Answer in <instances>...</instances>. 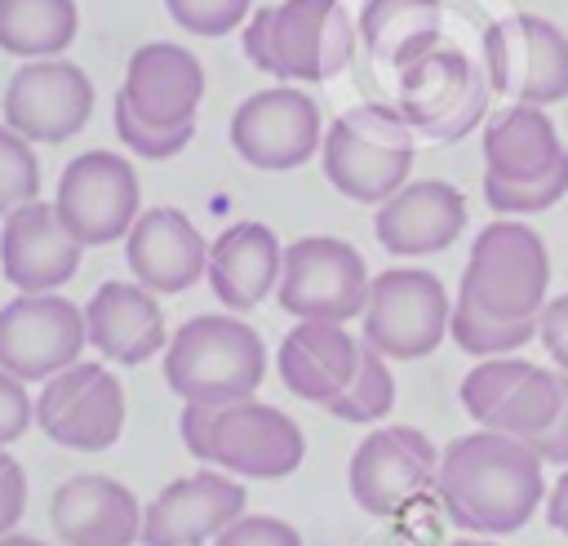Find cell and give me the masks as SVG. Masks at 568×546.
<instances>
[{"label": "cell", "instance_id": "obj_1", "mask_svg": "<svg viewBox=\"0 0 568 546\" xmlns=\"http://www.w3.org/2000/svg\"><path fill=\"white\" fill-rule=\"evenodd\" d=\"M435 493L462 533H519L546 506V462L524 439L479 426L439 453Z\"/></svg>", "mask_w": 568, "mask_h": 546}, {"label": "cell", "instance_id": "obj_2", "mask_svg": "<svg viewBox=\"0 0 568 546\" xmlns=\"http://www.w3.org/2000/svg\"><path fill=\"white\" fill-rule=\"evenodd\" d=\"M262 377H266L262 333L235 311L195 315L164 346V382L182 404L253 400Z\"/></svg>", "mask_w": 568, "mask_h": 546}, {"label": "cell", "instance_id": "obj_3", "mask_svg": "<svg viewBox=\"0 0 568 546\" xmlns=\"http://www.w3.org/2000/svg\"><path fill=\"white\" fill-rule=\"evenodd\" d=\"M182 444L191 457L248 479H284L306 457L302 426L262 400L235 404H186Z\"/></svg>", "mask_w": 568, "mask_h": 546}, {"label": "cell", "instance_id": "obj_4", "mask_svg": "<svg viewBox=\"0 0 568 546\" xmlns=\"http://www.w3.org/2000/svg\"><path fill=\"white\" fill-rule=\"evenodd\" d=\"M359 27L342 0H284L253 9L244 27V58L284 84H320L346 71Z\"/></svg>", "mask_w": 568, "mask_h": 546}, {"label": "cell", "instance_id": "obj_5", "mask_svg": "<svg viewBox=\"0 0 568 546\" xmlns=\"http://www.w3.org/2000/svg\"><path fill=\"white\" fill-rule=\"evenodd\" d=\"M546 293H550L546 240L519 218H497L479 226L457 284V302L475 306L488 320L524 324L541 315V306L550 302Z\"/></svg>", "mask_w": 568, "mask_h": 546}, {"label": "cell", "instance_id": "obj_6", "mask_svg": "<svg viewBox=\"0 0 568 546\" xmlns=\"http://www.w3.org/2000/svg\"><path fill=\"white\" fill-rule=\"evenodd\" d=\"M417 133L386 102H359L324 129V178L355 204H386L408 186Z\"/></svg>", "mask_w": 568, "mask_h": 546}, {"label": "cell", "instance_id": "obj_7", "mask_svg": "<svg viewBox=\"0 0 568 546\" xmlns=\"http://www.w3.org/2000/svg\"><path fill=\"white\" fill-rule=\"evenodd\" d=\"M488 71L457 44L439 40L430 53L399 71V115L426 142H457L488 115Z\"/></svg>", "mask_w": 568, "mask_h": 546}, {"label": "cell", "instance_id": "obj_8", "mask_svg": "<svg viewBox=\"0 0 568 546\" xmlns=\"http://www.w3.org/2000/svg\"><path fill=\"white\" fill-rule=\"evenodd\" d=\"M453 320V297L435 271L422 266H390L373 275L359 328L377 355L386 360H422L430 355Z\"/></svg>", "mask_w": 568, "mask_h": 546}, {"label": "cell", "instance_id": "obj_9", "mask_svg": "<svg viewBox=\"0 0 568 546\" xmlns=\"http://www.w3.org/2000/svg\"><path fill=\"white\" fill-rule=\"evenodd\" d=\"M373 275L355 244L337 235H297L284 244V271H280V306L293 320H324L346 324L364 315Z\"/></svg>", "mask_w": 568, "mask_h": 546}, {"label": "cell", "instance_id": "obj_10", "mask_svg": "<svg viewBox=\"0 0 568 546\" xmlns=\"http://www.w3.org/2000/svg\"><path fill=\"white\" fill-rule=\"evenodd\" d=\"M484 71L493 93L524 107L568 102V31L541 13H510L484 31Z\"/></svg>", "mask_w": 568, "mask_h": 546}, {"label": "cell", "instance_id": "obj_11", "mask_svg": "<svg viewBox=\"0 0 568 546\" xmlns=\"http://www.w3.org/2000/svg\"><path fill=\"white\" fill-rule=\"evenodd\" d=\"M36 426L71 453L111 448L124 431L120 377L98 360H80L71 368L53 373L36 395Z\"/></svg>", "mask_w": 568, "mask_h": 546}, {"label": "cell", "instance_id": "obj_12", "mask_svg": "<svg viewBox=\"0 0 568 546\" xmlns=\"http://www.w3.org/2000/svg\"><path fill=\"white\" fill-rule=\"evenodd\" d=\"M53 209L62 218V226L89 249V244H111L124 240L133 231V222L142 218V191H138V173L124 155L115 151H84L75 155L62 178H58V195Z\"/></svg>", "mask_w": 568, "mask_h": 546}, {"label": "cell", "instance_id": "obj_13", "mask_svg": "<svg viewBox=\"0 0 568 546\" xmlns=\"http://www.w3.org/2000/svg\"><path fill=\"white\" fill-rule=\"evenodd\" d=\"M231 146L244 164L266 173L302 169L324 146L315 98L297 84H271L248 93L231 115Z\"/></svg>", "mask_w": 568, "mask_h": 546}, {"label": "cell", "instance_id": "obj_14", "mask_svg": "<svg viewBox=\"0 0 568 546\" xmlns=\"http://www.w3.org/2000/svg\"><path fill=\"white\" fill-rule=\"evenodd\" d=\"M439 475V448L417 426H377L359 439L351 453V497L359 510L386 519L399 515L408 502H417L426 488H435Z\"/></svg>", "mask_w": 568, "mask_h": 546}, {"label": "cell", "instance_id": "obj_15", "mask_svg": "<svg viewBox=\"0 0 568 546\" xmlns=\"http://www.w3.org/2000/svg\"><path fill=\"white\" fill-rule=\"evenodd\" d=\"M84 346V306H71L58 293H18L0 306V368L22 382H49L53 373L80 364Z\"/></svg>", "mask_w": 568, "mask_h": 546}, {"label": "cell", "instance_id": "obj_16", "mask_svg": "<svg viewBox=\"0 0 568 546\" xmlns=\"http://www.w3.org/2000/svg\"><path fill=\"white\" fill-rule=\"evenodd\" d=\"M93 115V80L67 58L22 62L4 89V124L27 142H67Z\"/></svg>", "mask_w": 568, "mask_h": 546}, {"label": "cell", "instance_id": "obj_17", "mask_svg": "<svg viewBox=\"0 0 568 546\" xmlns=\"http://www.w3.org/2000/svg\"><path fill=\"white\" fill-rule=\"evenodd\" d=\"M244 515V484L222 471H195L164 484L142 510V546H204Z\"/></svg>", "mask_w": 568, "mask_h": 546}, {"label": "cell", "instance_id": "obj_18", "mask_svg": "<svg viewBox=\"0 0 568 546\" xmlns=\"http://www.w3.org/2000/svg\"><path fill=\"white\" fill-rule=\"evenodd\" d=\"M80 240L62 226L53 200L13 209L0 226V275L18 293H53L80 271Z\"/></svg>", "mask_w": 568, "mask_h": 546}, {"label": "cell", "instance_id": "obj_19", "mask_svg": "<svg viewBox=\"0 0 568 546\" xmlns=\"http://www.w3.org/2000/svg\"><path fill=\"white\" fill-rule=\"evenodd\" d=\"M377 244L390 257H426L466 231V195L444 178H417L377 204Z\"/></svg>", "mask_w": 568, "mask_h": 546}, {"label": "cell", "instance_id": "obj_20", "mask_svg": "<svg viewBox=\"0 0 568 546\" xmlns=\"http://www.w3.org/2000/svg\"><path fill=\"white\" fill-rule=\"evenodd\" d=\"M124 257L133 280L151 293H182L209 275V240L182 209L169 204L142 209V218L124 235Z\"/></svg>", "mask_w": 568, "mask_h": 546}, {"label": "cell", "instance_id": "obj_21", "mask_svg": "<svg viewBox=\"0 0 568 546\" xmlns=\"http://www.w3.org/2000/svg\"><path fill=\"white\" fill-rule=\"evenodd\" d=\"M84 328H89V346L106 364H124V368L146 364L155 351L169 346L164 311L155 293L142 289L138 280H106L84 302Z\"/></svg>", "mask_w": 568, "mask_h": 546}, {"label": "cell", "instance_id": "obj_22", "mask_svg": "<svg viewBox=\"0 0 568 546\" xmlns=\"http://www.w3.org/2000/svg\"><path fill=\"white\" fill-rule=\"evenodd\" d=\"M53 533L67 546H133L142 542V506L111 475H71L49 502Z\"/></svg>", "mask_w": 568, "mask_h": 546}, {"label": "cell", "instance_id": "obj_23", "mask_svg": "<svg viewBox=\"0 0 568 546\" xmlns=\"http://www.w3.org/2000/svg\"><path fill=\"white\" fill-rule=\"evenodd\" d=\"M120 98L151 124H191L204 98V67L191 49L151 40L129 53Z\"/></svg>", "mask_w": 568, "mask_h": 546}, {"label": "cell", "instance_id": "obj_24", "mask_svg": "<svg viewBox=\"0 0 568 546\" xmlns=\"http://www.w3.org/2000/svg\"><path fill=\"white\" fill-rule=\"evenodd\" d=\"M359 355L364 342H355L342 324H324V320H297L284 342H280V382L306 400V404H333L359 373Z\"/></svg>", "mask_w": 568, "mask_h": 546}, {"label": "cell", "instance_id": "obj_25", "mask_svg": "<svg viewBox=\"0 0 568 546\" xmlns=\"http://www.w3.org/2000/svg\"><path fill=\"white\" fill-rule=\"evenodd\" d=\"M280 271H284V244L266 222H235L226 226L213 244H209V284L213 297L244 315L253 311L266 293L280 289Z\"/></svg>", "mask_w": 568, "mask_h": 546}, {"label": "cell", "instance_id": "obj_26", "mask_svg": "<svg viewBox=\"0 0 568 546\" xmlns=\"http://www.w3.org/2000/svg\"><path fill=\"white\" fill-rule=\"evenodd\" d=\"M564 142L559 129L550 120L546 107H524L510 102L506 111H497L484 124V173L501 178V182H537L546 173L559 169L564 160Z\"/></svg>", "mask_w": 568, "mask_h": 546}, {"label": "cell", "instance_id": "obj_27", "mask_svg": "<svg viewBox=\"0 0 568 546\" xmlns=\"http://www.w3.org/2000/svg\"><path fill=\"white\" fill-rule=\"evenodd\" d=\"M439 18H444L439 0H364L355 27H359L364 49L377 62L404 71L408 62H417L444 40Z\"/></svg>", "mask_w": 568, "mask_h": 546}, {"label": "cell", "instance_id": "obj_28", "mask_svg": "<svg viewBox=\"0 0 568 546\" xmlns=\"http://www.w3.org/2000/svg\"><path fill=\"white\" fill-rule=\"evenodd\" d=\"M80 31L75 0H0V49L27 62L62 58Z\"/></svg>", "mask_w": 568, "mask_h": 546}, {"label": "cell", "instance_id": "obj_29", "mask_svg": "<svg viewBox=\"0 0 568 546\" xmlns=\"http://www.w3.org/2000/svg\"><path fill=\"white\" fill-rule=\"evenodd\" d=\"M564 400H568V373L532 364L524 373V382L501 400V408L484 422V431H501L510 439L532 444L537 435H546L555 426V417L564 413Z\"/></svg>", "mask_w": 568, "mask_h": 546}, {"label": "cell", "instance_id": "obj_30", "mask_svg": "<svg viewBox=\"0 0 568 546\" xmlns=\"http://www.w3.org/2000/svg\"><path fill=\"white\" fill-rule=\"evenodd\" d=\"M390 408H395V373H390V360L377 355V351L364 342L359 373H355V382L328 404V413L342 417V422H382Z\"/></svg>", "mask_w": 568, "mask_h": 546}, {"label": "cell", "instance_id": "obj_31", "mask_svg": "<svg viewBox=\"0 0 568 546\" xmlns=\"http://www.w3.org/2000/svg\"><path fill=\"white\" fill-rule=\"evenodd\" d=\"M448 337H453L466 355H475V360H493V355H515L524 342H532V337H537V320L501 324V320H488V315H479L475 306H466V302L453 297Z\"/></svg>", "mask_w": 568, "mask_h": 546}, {"label": "cell", "instance_id": "obj_32", "mask_svg": "<svg viewBox=\"0 0 568 546\" xmlns=\"http://www.w3.org/2000/svg\"><path fill=\"white\" fill-rule=\"evenodd\" d=\"M528 368H532V364L519 360V355H493V360H479V364L462 377V408L484 426V422L501 408V400L524 382Z\"/></svg>", "mask_w": 568, "mask_h": 546}, {"label": "cell", "instance_id": "obj_33", "mask_svg": "<svg viewBox=\"0 0 568 546\" xmlns=\"http://www.w3.org/2000/svg\"><path fill=\"white\" fill-rule=\"evenodd\" d=\"M564 195H568V155L559 160L555 173H546L537 182H501V178L484 173V204L501 218H524V213L555 209Z\"/></svg>", "mask_w": 568, "mask_h": 546}, {"label": "cell", "instance_id": "obj_34", "mask_svg": "<svg viewBox=\"0 0 568 546\" xmlns=\"http://www.w3.org/2000/svg\"><path fill=\"white\" fill-rule=\"evenodd\" d=\"M40 200V160L36 146L13 133L9 124H0V218H9L13 209Z\"/></svg>", "mask_w": 568, "mask_h": 546}, {"label": "cell", "instance_id": "obj_35", "mask_svg": "<svg viewBox=\"0 0 568 546\" xmlns=\"http://www.w3.org/2000/svg\"><path fill=\"white\" fill-rule=\"evenodd\" d=\"M191 133H195V120H191V124H151V120H142V115L115 93V138H120L133 155H142V160H169V155H178V151L191 142Z\"/></svg>", "mask_w": 568, "mask_h": 546}, {"label": "cell", "instance_id": "obj_36", "mask_svg": "<svg viewBox=\"0 0 568 546\" xmlns=\"http://www.w3.org/2000/svg\"><path fill=\"white\" fill-rule=\"evenodd\" d=\"M248 4L253 0H164L169 18L195 36H226L235 31L244 18H248Z\"/></svg>", "mask_w": 568, "mask_h": 546}, {"label": "cell", "instance_id": "obj_37", "mask_svg": "<svg viewBox=\"0 0 568 546\" xmlns=\"http://www.w3.org/2000/svg\"><path fill=\"white\" fill-rule=\"evenodd\" d=\"M213 546H302V533L275 515H240Z\"/></svg>", "mask_w": 568, "mask_h": 546}, {"label": "cell", "instance_id": "obj_38", "mask_svg": "<svg viewBox=\"0 0 568 546\" xmlns=\"http://www.w3.org/2000/svg\"><path fill=\"white\" fill-rule=\"evenodd\" d=\"M31 422H36V404L27 395V382L13 377L9 368H0V448L13 444L18 435H27Z\"/></svg>", "mask_w": 568, "mask_h": 546}, {"label": "cell", "instance_id": "obj_39", "mask_svg": "<svg viewBox=\"0 0 568 546\" xmlns=\"http://www.w3.org/2000/svg\"><path fill=\"white\" fill-rule=\"evenodd\" d=\"M22 515H27V475L18 457L0 448V537L13 533Z\"/></svg>", "mask_w": 568, "mask_h": 546}, {"label": "cell", "instance_id": "obj_40", "mask_svg": "<svg viewBox=\"0 0 568 546\" xmlns=\"http://www.w3.org/2000/svg\"><path fill=\"white\" fill-rule=\"evenodd\" d=\"M537 342L550 351V364L568 373V293L550 297L537 315Z\"/></svg>", "mask_w": 568, "mask_h": 546}, {"label": "cell", "instance_id": "obj_41", "mask_svg": "<svg viewBox=\"0 0 568 546\" xmlns=\"http://www.w3.org/2000/svg\"><path fill=\"white\" fill-rule=\"evenodd\" d=\"M528 448H532L541 462H550V466H568V400H564V413L555 417V426H550L546 435H537Z\"/></svg>", "mask_w": 568, "mask_h": 546}, {"label": "cell", "instance_id": "obj_42", "mask_svg": "<svg viewBox=\"0 0 568 546\" xmlns=\"http://www.w3.org/2000/svg\"><path fill=\"white\" fill-rule=\"evenodd\" d=\"M546 524L568 537V466H564V475H559V479L550 484V493H546Z\"/></svg>", "mask_w": 568, "mask_h": 546}, {"label": "cell", "instance_id": "obj_43", "mask_svg": "<svg viewBox=\"0 0 568 546\" xmlns=\"http://www.w3.org/2000/svg\"><path fill=\"white\" fill-rule=\"evenodd\" d=\"M0 546H44L40 537H31V533H4L0 537Z\"/></svg>", "mask_w": 568, "mask_h": 546}, {"label": "cell", "instance_id": "obj_44", "mask_svg": "<svg viewBox=\"0 0 568 546\" xmlns=\"http://www.w3.org/2000/svg\"><path fill=\"white\" fill-rule=\"evenodd\" d=\"M448 546H497V542H488V537H457V542H448Z\"/></svg>", "mask_w": 568, "mask_h": 546}]
</instances>
